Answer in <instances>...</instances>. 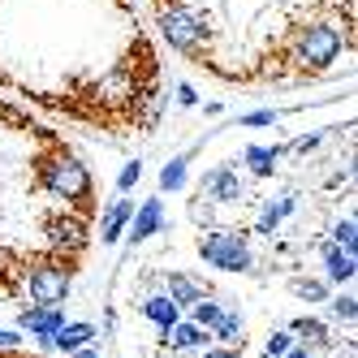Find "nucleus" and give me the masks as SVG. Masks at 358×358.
I'll list each match as a JSON object with an SVG mask.
<instances>
[{
  "mask_svg": "<svg viewBox=\"0 0 358 358\" xmlns=\"http://www.w3.org/2000/svg\"><path fill=\"white\" fill-rule=\"evenodd\" d=\"M199 147H190V151H182V156H173L164 169H160V186L164 190H182L186 186V164H190V156H194Z\"/></svg>",
  "mask_w": 358,
  "mask_h": 358,
  "instance_id": "14",
  "label": "nucleus"
},
{
  "mask_svg": "<svg viewBox=\"0 0 358 358\" xmlns=\"http://www.w3.org/2000/svg\"><path fill=\"white\" fill-rule=\"evenodd\" d=\"M177 104H182V108H194V104H199V91H194L190 83H177Z\"/></svg>",
  "mask_w": 358,
  "mask_h": 358,
  "instance_id": "25",
  "label": "nucleus"
},
{
  "mask_svg": "<svg viewBox=\"0 0 358 358\" xmlns=\"http://www.w3.org/2000/svg\"><path fill=\"white\" fill-rule=\"evenodd\" d=\"M130 216H134V199H113V203H108V212H104V220H99V242L113 246V242L125 234Z\"/></svg>",
  "mask_w": 358,
  "mask_h": 358,
  "instance_id": "8",
  "label": "nucleus"
},
{
  "mask_svg": "<svg viewBox=\"0 0 358 358\" xmlns=\"http://www.w3.org/2000/svg\"><path fill=\"white\" fill-rule=\"evenodd\" d=\"M203 358H238V354H234V350H208Z\"/></svg>",
  "mask_w": 358,
  "mask_h": 358,
  "instance_id": "28",
  "label": "nucleus"
},
{
  "mask_svg": "<svg viewBox=\"0 0 358 358\" xmlns=\"http://www.w3.org/2000/svg\"><path fill=\"white\" fill-rule=\"evenodd\" d=\"M91 337H95V328H91V324H61V328L52 332V345H61L65 354H73L78 345H87Z\"/></svg>",
  "mask_w": 358,
  "mask_h": 358,
  "instance_id": "13",
  "label": "nucleus"
},
{
  "mask_svg": "<svg viewBox=\"0 0 358 358\" xmlns=\"http://www.w3.org/2000/svg\"><path fill=\"white\" fill-rule=\"evenodd\" d=\"M332 246H345V250H354V216H345L337 229H332Z\"/></svg>",
  "mask_w": 358,
  "mask_h": 358,
  "instance_id": "20",
  "label": "nucleus"
},
{
  "mask_svg": "<svg viewBox=\"0 0 358 358\" xmlns=\"http://www.w3.org/2000/svg\"><path fill=\"white\" fill-rule=\"evenodd\" d=\"M73 358H99V350H91V345H78V350H73Z\"/></svg>",
  "mask_w": 358,
  "mask_h": 358,
  "instance_id": "27",
  "label": "nucleus"
},
{
  "mask_svg": "<svg viewBox=\"0 0 358 358\" xmlns=\"http://www.w3.org/2000/svg\"><path fill=\"white\" fill-rule=\"evenodd\" d=\"M173 350H199L208 341V332H199V324H173Z\"/></svg>",
  "mask_w": 358,
  "mask_h": 358,
  "instance_id": "16",
  "label": "nucleus"
},
{
  "mask_svg": "<svg viewBox=\"0 0 358 358\" xmlns=\"http://www.w3.org/2000/svg\"><path fill=\"white\" fill-rule=\"evenodd\" d=\"M332 315L345 320V324H354V298H350V294H345V298H332Z\"/></svg>",
  "mask_w": 358,
  "mask_h": 358,
  "instance_id": "23",
  "label": "nucleus"
},
{
  "mask_svg": "<svg viewBox=\"0 0 358 358\" xmlns=\"http://www.w3.org/2000/svg\"><path fill=\"white\" fill-rule=\"evenodd\" d=\"M138 177H143V160H130V164L121 169V177H117V190H121V194H130V190L138 186Z\"/></svg>",
  "mask_w": 358,
  "mask_h": 358,
  "instance_id": "18",
  "label": "nucleus"
},
{
  "mask_svg": "<svg viewBox=\"0 0 358 358\" xmlns=\"http://www.w3.org/2000/svg\"><path fill=\"white\" fill-rule=\"evenodd\" d=\"M280 156H285V147H259V143H255V147H246V164H250V173L255 177H272L276 173V164H280Z\"/></svg>",
  "mask_w": 358,
  "mask_h": 358,
  "instance_id": "11",
  "label": "nucleus"
},
{
  "mask_svg": "<svg viewBox=\"0 0 358 358\" xmlns=\"http://www.w3.org/2000/svg\"><path fill=\"white\" fill-rule=\"evenodd\" d=\"M289 345H294V337H289V332H276V337L268 341V358H280V354H289Z\"/></svg>",
  "mask_w": 358,
  "mask_h": 358,
  "instance_id": "24",
  "label": "nucleus"
},
{
  "mask_svg": "<svg viewBox=\"0 0 358 358\" xmlns=\"http://www.w3.org/2000/svg\"><path fill=\"white\" fill-rule=\"evenodd\" d=\"M208 332H216V341H224V345H238L242 350V315H220Z\"/></svg>",
  "mask_w": 358,
  "mask_h": 358,
  "instance_id": "15",
  "label": "nucleus"
},
{
  "mask_svg": "<svg viewBox=\"0 0 358 358\" xmlns=\"http://www.w3.org/2000/svg\"><path fill=\"white\" fill-rule=\"evenodd\" d=\"M17 345H22V337H17V332L0 328V350H17Z\"/></svg>",
  "mask_w": 358,
  "mask_h": 358,
  "instance_id": "26",
  "label": "nucleus"
},
{
  "mask_svg": "<svg viewBox=\"0 0 358 358\" xmlns=\"http://www.w3.org/2000/svg\"><path fill=\"white\" fill-rule=\"evenodd\" d=\"M164 294H169L173 302H186V306H194L203 294H208V285H203V280H194V276H186V272H169V280H164Z\"/></svg>",
  "mask_w": 358,
  "mask_h": 358,
  "instance_id": "9",
  "label": "nucleus"
},
{
  "mask_svg": "<svg viewBox=\"0 0 358 358\" xmlns=\"http://www.w3.org/2000/svg\"><path fill=\"white\" fill-rule=\"evenodd\" d=\"M156 27H160L164 43L182 57H203L208 43H212V27L203 22V13L182 5V0H164L160 13H156Z\"/></svg>",
  "mask_w": 358,
  "mask_h": 358,
  "instance_id": "3",
  "label": "nucleus"
},
{
  "mask_svg": "<svg viewBox=\"0 0 358 358\" xmlns=\"http://www.w3.org/2000/svg\"><path fill=\"white\" fill-rule=\"evenodd\" d=\"M341 52H345V35L332 22H306V27H294V35H289V57L306 73L332 69L341 61Z\"/></svg>",
  "mask_w": 358,
  "mask_h": 358,
  "instance_id": "2",
  "label": "nucleus"
},
{
  "mask_svg": "<svg viewBox=\"0 0 358 358\" xmlns=\"http://www.w3.org/2000/svg\"><path fill=\"white\" fill-rule=\"evenodd\" d=\"M276 121H280L276 108H259V113H246L242 117V125H276Z\"/></svg>",
  "mask_w": 358,
  "mask_h": 358,
  "instance_id": "22",
  "label": "nucleus"
},
{
  "mask_svg": "<svg viewBox=\"0 0 358 358\" xmlns=\"http://www.w3.org/2000/svg\"><path fill=\"white\" fill-rule=\"evenodd\" d=\"M220 315H224V311H220L216 302H203V298L194 302V324H203V328H212V324H216Z\"/></svg>",
  "mask_w": 358,
  "mask_h": 358,
  "instance_id": "19",
  "label": "nucleus"
},
{
  "mask_svg": "<svg viewBox=\"0 0 358 358\" xmlns=\"http://www.w3.org/2000/svg\"><path fill=\"white\" fill-rule=\"evenodd\" d=\"M289 332H298V337H306L311 345H324V341H328V328H324L320 320H306V315H302V320H294V324H289Z\"/></svg>",
  "mask_w": 358,
  "mask_h": 358,
  "instance_id": "17",
  "label": "nucleus"
},
{
  "mask_svg": "<svg viewBox=\"0 0 358 358\" xmlns=\"http://www.w3.org/2000/svg\"><path fill=\"white\" fill-rule=\"evenodd\" d=\"M160 229H164V203L160 199H147L143 208L130 216V246L147 242L151 234H160Z\"/></svg>",
  "mask_w": 358,
  "mask_h": 358,
  "instance_id": "7",
  "label": "nucleus"
},
{
  "mask_svg": "<svg viewBox=\"0 0 358 358\" xmlns=\"http://www.w3.org/2000/svg\"><path fill=\"white\" fill-rule=\"evenodd\" d=\"M35 177L52 199H65V203H73V208H83V212L91 208V173H87V164L78 156H69V151L39 156Z\"/></svg>",
  "mask_w": 358,
  "mask_h": 358,
  "instance_id": "1",
  "label": "nucleus"
},
{
  "mask_svg": "<svg viewBox=\"0 0 358 358\" xmlns=\"http://www.w3.org/2000/svg\"><path fill=\"white\" fill-rule=\"evenodd\" d=\"M138 311H143L151 324H156V328H164V332L177 324V302H173L169 294H151L147 302H138Z\"/></svg>",
  "mask_w": 358,
  "mask_h": 358,
  "instance_id": "10",
  "label": "nucleus"
},
{
  "mask_svg": "<svg viewBox=\"0 0 358 358\" xmlns=\"http://www.w3.org/2000/svg\"><path fill=\"white\" fill-rule=\"evenodd\" d=\"M324 259H328V280H354V250H345V246H328L324 250Z\"/></svg>",
  "mask_w": 358,
  "mask_h": 358,
  "instance_id": "12",
  "label": "nucleus"
},
{
  "mask_svg": "<svg viewBox=\"0 0 358 358\" xmlns=\"http://www.w3.org/2000/svg\"><path fill=\"white\" fill-rule=\"evenodd\" d=\"M27 289H31V306H61V302L69 298V272H65L61 264L31 268Z\"/></svg>",
  "mask_w": 358,
  "mask_h": 358,
  "instance_id": "5",
  "label": "nucleus"
},
{
  "mask_svg": "<svg viewBox=\"0 0 358 358\" xmlns=\"http://www.w3.org/2000/svg\"><path fill=\"white\" fill-rule=\"evenodd\" d=\"M199 194L208 199V203H242V173L238 164H216L203 173V182H199Z\"/></svg>",
  "mask_w": 358,
  "mask_h": 358,
  "instance_id": "6",
  "label": "nucleus"
},
{
  "mask_svg": "<svg viewBox=\"0 0 358 358\" xmlns=\"http://www.w3.org/2000/svg\"><path fill=\"white\" fill-rule=\"evenodd\" d=\"M294 294L298 298H311V302H324V285H320V280H294Z\"/></svg>",
  "mask_w": 358,
  "mask_h": 358,
  "instance_id": "21",
  "label": "nucleus"
},
{
  "mask_svg": "<svg viewBox=\"0 0 358 358\" xmlns=\"http://www.w3.org/2000/svg\"><path fill=\"white\" fill-rule=\"evenodd\" d=\"M264 358H268V354H264Z\"/></svg>",
  "mask_w": 358,
  "mask_h": 358,
  "instance_id": "30",
  "label": "nucleus"
},
{
  "mask_svg": "<svg viewBox=\"0 0 358 358\" xmlns=\"http://www.w3.org/2000/svg\"><path fill=\"white\" fill-rule=\"evenodd\" d=\"M289 358H311V354H302V350H294V354H289Z\"/></svg>",
  "mask_w": 358,
  "mask_h": 358,
  "instance_id": "29",
  "label": "nucleus"
},
{
  "mask_svg": "<svg viewBox=\"0 0 358 358\" xmlns=\"http://www.w3.org/2000/svg\"><path fill=\"white\" fill-rule=\"evenodd\" d=\"M199 255L203 264H212L220 272H255V255L246 234H234V229H208L199 234Z\"/></svg>",
  "mask_w": 358,
  "mask_h": 358,
  "instance_id": "4",
  "label": "nucleus"
}]
</instances>
